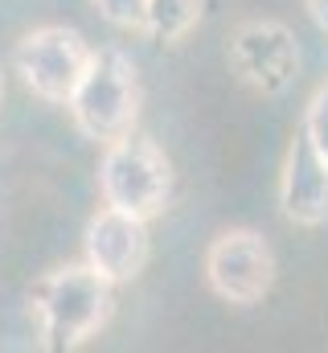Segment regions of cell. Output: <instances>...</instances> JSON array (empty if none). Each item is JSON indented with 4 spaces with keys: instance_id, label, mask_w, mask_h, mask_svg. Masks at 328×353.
<instances>
[{
    "instance_id": "cell-1",
    "label": "cell",
    "mask_w": 328,
    "mask_h": 353,
    "mask_svg": "<svg viewBox=\"0 0 328 353\" xmlns=\"http://www.w3.org/2000/svg\"><path fill=\"white\" fill-rule=\"evenodd\" d=\"M111 288L115 283L103 279L90 263H66L45 271L33 288V316H37L41 350L66 353L99 337L115 308Z\"/></svg>"
},
{
    "instance_id": "cell-2",
    "label": "cell",
    "mask_w": 328,
    "mask_h": 353,
    "mask_svg": "<svg viewBox=\"0 0 328 353\" xmlns=\"http://www.w3.org/2000/svg\"><path fill=\"white\" fill-rule=\"evenodd\" d=\"M66 107H70L74 128L94 144H111V140L136 132V119H140L136 62L123 50H99Z\"/></svg>"
},
{
    "instance_id": "cell-3",
    "label": "cell",
    "mask_w": 328,
    "mask_h": 353,
    "mask_svg": "<svg viewBox=\"0 0 328 353\" xmlns=\"http://www.w3.org/2000/svg\"><path fill=\"white\" fill-rule=\"evenodd\" d=\"M99 193H103V205H115L123 214H136V218L152 222L156 214H164L168 193H172L168 157L152 140H144L136 132L103 144Z\"/></svg>"
},
{
    "instance_id": "cell-4",
    "label": "cell",
    "mask_w": 328,
    "mask_h": 353,
    "mask_svg": "<svg viewBox=\"0 0 328 353\" xmlns=\"http://www.w3.org/2000/svg\"><path fill=\"white\" fill-rule=\"evenodd\" d=\"M90 58H94V50L86 46V37L79 29H66V25L29 29L12 46V70L21 74L25 90L37 94L41 103H54V107L70 103Z\"/></svg>"
},
{
    "instance_id": "cell-5",
    "label": "cell",
    "mask_w": 328,
    "mask_h": 353,
    "mask_svg": "<svg viewBox=\"0 0 328 353\" xmlns=\"http://www.w3.org/2000/svg\"><path fill=\"white\" fill-rule=\"evenodd\" d=\"M205 283L226 304L250 308L275 288V251L258 230H222L205 251Z\"/></svg>"
},
{
    "instance_id": "cell-6",
    "label": "cell",
    "mask_w": 328,
    "mask_h": 353,
    "mask_svg": "<svg viewBox=\"0 0 328 353\" xmlns=\"http://www.w3.org/2000/svg\"><path fill=\"white\" fill-rule=\"evenodd\" d=\"M230 70L258 94H283L300 70V46L279 21H246L226 46Z\"/></svg>"
},
{
    "instance_id": "cell-7",
    "label": "cell",
    "mask_w": 328,
    "mask_h": 353,
    "mask_svg": "<svg viewBox=\"0 0 328 353\" xmlns=\"http://www.w3.org/2000/svg\"><path fill=\"white\" fill-rule=\"evenodd\" d=\"M82 247H86V263L94 267L103 279L127 283V279H136L144 271L148 251H152V239H148V222L144 218L123 214L115 205H103L86 222Z\"/></svg>"
},
{
    "instance_id": "cell-8",
    "label": "cell",
    "mask_w": 328,
    "mask_h": 353,
    "mask_svg": "<svg viewBox=\"0 0 328 353\" xmlns=\"http://www.w3.org/2000/svg\"><path fill=\"white\" fill-rule=\"evenodd\" d=\"M279 210L296 226H325L328 222V161L312 148L304 128L287 144L283 173H279Z\"/></svg>"
},
{
    "instance_id": "cell-9",
    "label": "cell",
    "mask_w": 328,
    "mask_h": 353,
    "mask_svg": "<svg viewBox=\"0 0 328 353\" xmlns=\"http://www.w3.org/2000/svg\"><path fill=\"white\" fill-rule=\"evenodd\" d=\"M201 12H205V0H148V29L144 33L176 46L201 25Z\"/></svg>"
},
{
    "instance_id": "cell-10",
    "label": "cell",
    "mask_w": 328,
    "mask_h": 353,
    "mask_svg": "<svg viewBox=\"0 0 328 353\" xmlns=\"http://www.w3.org/2000/svg\"><path fill=\"white\" fill-rule=\"evenodd\" d=\"M103 21L123 29V33H144L148 29V0H94Z\"/></svg>"
},
{
    "instance_id": "cell-11",
    "label": "cell",
    "mask_w": 328,
    "mask_h": 353,
    "mask_svg": "<svg viewBox=\"0 0 328 353\" xmlns=\"http://www.w3.org/2000/svg\"><path fill=\"white\" fill-rule=\"evenodd\" d=\"M304 136L312 140V148L328 161V83L312 90L308 107H304Z\"/></svg>"
},
{
    "instance_id": "cell-12",
    "label": "cell",
    "mask_w": 328,
    "mask_h": 353,
    "mask_svg": "<svg viewBox=\"0 0 328 353\" xmlns=\"http://www.w3.org/2000/svg\"><path fill=\"white\" fill-rule=\"evenodd\" d=\"M304 8H308V17H312V25L328 33V0H304Z\"/></svg>"
},
{
    "instance_id": "cell-13",
    "label": "cell",
    "mask_w": 328,
    "mask_h": 353,
    "mask_svg": "<svg viewBox=\"0 0 328 353\" xmlns=\"http://www.w3.org/2000/svg\"><path fill=\"white\" fill-rule=\"evenodd\" d=\"M0 99H4V74H0Z\"/></svg>"
}]
</instances>
